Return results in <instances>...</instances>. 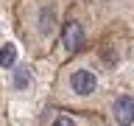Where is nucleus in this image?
Wrapping results in <instances>:
<instances>
[{
    "label": "nucleus",
    "mask_w": 134,
    "mask_h": 126,
    "mask_svg": "<svg viewBox=\"0 0 134 126\" xmlns=\"http://www.w3.org/2000/svg\"><path fill=\"white\" fill-rule=\"evenodd\" d=\"M67 8V0H17V34L31 56H45L59 42Z\"/></svg>",
    "instance_id": "f257e3e1"
},
{
    "label": "nucleus",
    "mask_w": 134,
    "mask_h": 126,
    "mask_svg": "<svg viewBox=\"0 0 134 126\" xmlns=\"http://www.w3.org/2000/svg\"><path fill=\"white\" fill-rule=\"evenodd\" d=\"M59 45L64 48L67 59H73L75 53H81V48L87 45V17H84L81 3H75V6L67 8L62 31H59Z\"/></svg>",
    "instance_id": "7ed1b4c3"
},
{
    "label": "nucleus",
    "mask_w": 134,
    "mask_h": 126,
    "mask_svg": "<svg viewBox=\"0 0 134 126\" xmlns=\"http://www.w3.org/2000/svg\"><path fill=\"white\" fill-rule=\"evenodd\" d=\"M109 118L115 126H134V92H117L109 101Z\"/></svg>",
    "instance_id": "20e7f679"
},
{
    "label": "nucleus",
    "mask_w": 134,
    "mask_h": 126,
    "mask_svg": "<svg viewBox=\"0 0 134 126\" xmlns=\"http://www.w3.org/2000/svg\"><path fill=\"white\" fill-rule=\"evenodd\" d=\"M103 78H100L98 65L90 56H78L75 53L56 76V87H53V101L62 107H78L90 109L98 107L103 101Z\"/></svg>",
    "instance_id": "f03ea898"
}]
</instances>
